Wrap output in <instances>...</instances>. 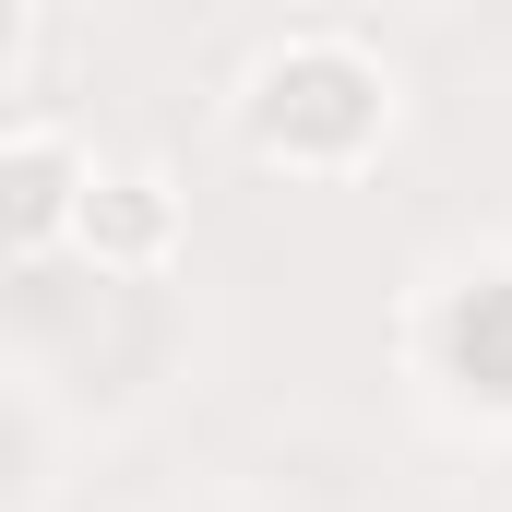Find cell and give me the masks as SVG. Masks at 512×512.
<instances>
[{"label":"cell","instance_id":"obj_1","mask_svg":"<svg viewBox=\"0 0 512 512\" xmlns=\"http://www.w3.org/2000/svg\"><path fill=\"white\" fill-rule=\"evenodd\" d=\"M382 131H393V84H382V60L358 36H334V24L274 36L239 72V143L262 167H310L322 179V167H358Z\"/></svg>","mask_w":512,"mask_h":512},{"label":"cell","instance_id":"obj_3","mask_svg":"<svg viewBox=\"0 0 512 512\" xmlns=\"http://www.w3.org/2000/svg\"><path fill=\"white\" fill-rule=\"evenodd\" d=\"M84 262L96 274H155L167 262V239H179V203H167V179L155 167H108L96 191H84Z\"/></svg>","mask_w":512,"mask_h":512},{"label":"cell","instance_id":"obj_2","mask_svg":"<svg viewBox=\"0 0 512 512\" xmlns=\"http://www.w3.org/2000/svg\"><path fill=\"white\" fill-rule=\"evenodd\" d=\"M0 191H12V239H24V251H48L60 227H84L96 167H84L48 120H12V143H0Z\"/></svg>","mask_w":512,"mask_h":512}]
</instances>
